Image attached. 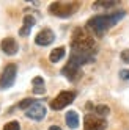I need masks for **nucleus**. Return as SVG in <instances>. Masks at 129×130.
<instances>
[{
	"label": "nucleus",
	"mask_w": 129,
	"mask_h": 130,
	"mask_svg": "<svg viewBox=\"0 0 129 130\" xmlns=\"http://www.w3.org/2000/svg\"><path fill=\"white\" fill-rule=\"evenodd\" d=\"M120 77L124 78V80H129V69H123L121 72H120Z\"/></svg>",
	"instance_id": "aec40b11"
},
{
	"label": "nucleus",
	"mask_w": 129,
	"mask_h": 130,
	"mask_svg": "<svg viewBox=\"0 0 129 130\" xmlns=\"http://www.w3.org/2000/svg\"><path fill=\"white\" fill-rule=\"evenodd\" d=\"M35 102H36L35 99H29V97H27V99H24L22 102H19V105H17V107H19L21 110H29V108L35 104Z\"/></svg>",
	"instance_id": "f3484780"
},
{
	"label": "nucleus",
	"mask_w": 129,
	"mask_h": 130,
	"mask_svg": "<svg viewBox=\"0 0 129 130\" xmlns=\"http://www.w3.org/2000/svg\"><path fill=\"white\" fill-rule=\"evenodd\" d=\"M115 5H117L115 0H110V2H107V0H101V2H96L93 5V8H95V10H101V8H112Z\"/></svg>",
	"instance_id": "dca6fc26"
},
{
	"label": "nucleus",
	"mask_w": 129,
	"mask_h": 130,
	"mask_svg": "<svg viewBox=\"0 0 129 130\" xmlns=\"http://www.w3.org/2000/svg\"><path fill=\"white\" fill-rule=\"evenodd\" d=\"M0 47H2V50L6 55H16L17 50H19V45H17L14 38H5L2 41V44H0Z\"/></svg>",
	"instance_id": "9d476101"
},
{
	"label": "nucleus",
	"mask_w": 129,
	"mask_h": 130,
	"mask_svg": "<svg viewBox=\"0 0 129 130\" xmlns=\"http://www.w3.org/2000/svg\"><path fill=\"white\" fill-rule=\"evenodd\" d=\"M124 11H115V13H110V14H99L95 16L87 22V28L90 31H93L96 35H104L109 28H112L115 24H118L120 21L124 17Z\"/></svg>",
	"instance_id": "f257e3e1"
},
{
	"label": "nucleus",
	"mask_w": 129,
	"mask_h": 130,
	"mask_svg": "<svg viewBox=\"0 0 129 130\" xmlns=\"http://www.w3.org/2000/svg\"><path fill=\"white\" fill-rule=\"evenodd\" d=\"M64 121H66V124L69 128H77L79 127V115L76 113V111H68L66 116H64Z\"/></svg>",
	"instance_id": "f8f14e48"
},
{
	"label": "nucleus",
	"mask_w": 129,
	"mask_h": 130,
	"mask_svg": "<svg viewBox=\"0 0 129 130\" xmlns=\"http://www.w3.org/2000/svg\"><path fill=\"white\" fill-rule=\"evenodd\" d=\"M79 10L77 2H54L49 5V13L57 17H69Z\"/></svg>",
	"instance_id": "7ed1b4c3"
},
{
	"label": "nucleus",
	"mask_w": 129,
	"mask_h": 130,
	"mask_svg": "<svg viewBox=\"0 0 129 130\" xmlns=\"http://www.w3.org/2000/svg\"><path fill=\"white\" fill-rule=\"evenodd\" d=\"M49 130H61V128H60L58 125H50V127H49Z\"/></svg>",
	"instance_id": "412c9836"
},
{
	"label": "nucleus",
	"mask_w": 129,
	"mask_h": 130,
	"mask_svg": "<svg viewBox=\"0 0 129 130\" xmlns=\"http://www.w3.org/2000/svg\"><path fill=\"white\" fill-rule=\"evenodd\" d=\"M107 121L106 118H101L95 113H88L84 118V128L85 130H106Z\"/></svg>",
	"instance_id": "423d86ee"
},
{
	"label": "nucleus",
	"mask_w": 129,
	"mask_h": 130,
	"mask_svg": "<svg viewBox=\"0 0 129 130\" xmlns=\"http://www.w3.org/2000/svg\"><path fill=\"white\" fill-rule=\"evenodd\" d=\"M3 130H21V125H19V122H17V121H11V122L5 124Z\"/></svg>",
	"instance_id": "a211bd4d"
},
{
	"label": "nucleus",
	"mask_w": 129,
	"mask_h": 130,
	"mask_svg": "<svg viewBox=\"0 0 129 130\" xmlns=\"http://www.w3.org/2000/svg\"><path fill=\"white\" fill-rule=\"evenodd\" d=\"M32 83H33V92H35V94H44V92H46L43 77H35Z\"/></svg>",
	"instance_id": "ddd939ff"
},
{
	"label": "nucleus",
	"mask_w": 129,
	"mask_h": 130,
	"mask_svg": "<svg viewBox=\"0 0 129 130\" xmlns=\"http://www.w3.org/2000/svg\"><path fill=\"white\" fill-rule=\"evenodd\" d=\"M71 52L79 53H96L95 52V39L88 33V28H76L71 39Z\"/></svg>",
	"instance_id": "f03ea898"
},
{
	"label": "nucleus",
	"mask_w": 129,
	"mask_h": 130,
	"mask_svg": "<svg viewBox=\"0 0 129 130\" xmlns=\"http://www.w3.org/2000/svg\"><path fill=\"white\" fill-rule=\"evenodd\" d=\"M121 60H123L126 64H129V49H124V50L121 52Z\"/></svg>",
	"instance_id": "6ab92c4d"
},
{
	"label": "nucleus",
	"mask_w": 129,
	"mask_h": 130,
	"mask_svg": "<svg viewBox=\"0 0 129 130\" xmlns=\"http://www.w3.org/2000/svg\"><path fill=\"white\" fill-rule=\"evenodd\" d=\"M61 75H64L69 82H77L82 75V68L77 66V64L68 61V64L61 69Z\"/></svg>",
	"instance_id": "0eeeda50"
},
{
	"label": "nucleus",
	"mask_w": 129,
	"mask_h": 130,
	"mask_svg": "<svg viewBox=\"0 0 129 130\" xmlns=\"http://www.w3.org/2000/svg\"><path fill=\"white\" fill-rule=\"evenodd\" d=\"M35 24H36V19H35L33 16H30V14L24 16V25H22V28L19 30V35L21 36H29L30 31H32V27Z\"/></svg>",
	"instance_id": "9b49d317"
},
{
	"label": "nucleus",
	"mask_w": 129,
	"mask_h": 130,
	"mask_svg": "<svg viewBox=\"0 0 129 130\" xmlns=\"http://www.w3.org/2000/svg\"><path fill=\"white\" fill-rule=\"evenodd\" d=\"M16 74H17V66L14 63L8 64V66L3 69L2 77H0V89H8L14 85L16 80Z\"/></svg>",
	"instance_id": "39448f33"
},
{
	"label": "nucleus",
	"mask_w": 129,
	"mask_h": 130,
	"mask_svg": "<svg viewBox=\"0 0 129 130\" xmlns=\"http://www.w3.org/2000/svg\"><path fill=\"white\" fill-rule=\"evenodd\" d=\"M76 99V92L74 91H61L60 94L50 100V108L58 111V110H63L64 107H68L69 104H72Z\"/></svg>",
	"instance_id": "20e7f679"
},
{
	"label": "nucleus",
	"mask_w": 129,
	"mask_h": 130,
	"mask_svg": "<svg viewBox=\"0 0 129 130\" xmlns=\"http://www.w3.org/2000/svg\"><path fill=\"white\" fill-rule=\"evenodd\" d=\"M64 57V47H57V49H54L49 55V60L52 63H58L61 58Z\"/></svg>",
	"instance_id": "4468645a"
},
{
	"label": "nucleus",
	"mask_w": 129,
	"mask_h": 130,
	"mask_svg": "<svg viewBox=\"0 0 129 130\" xmlns=\"http://www.w3.org/2000/svg\"><path fill=\"white\" fill-rule=\"evenodd\" d=\"M54 39H55V33L50 28H43L38 35H36L35 42L38 45H49V44L54 42Z\"/></svg>",
	"instance_id": "1a4fd4ad"
},
{
	"label": "nucleus",
	"mask_w": 129,
	"mask_h": 130,
	"mask_svg": "<svg viewBox=\"0 0 129 130\" xmlns=\"http://www.w3.org/2000/svg\"><path fill=\"white\" fill-rule=\"evenodd\" d=\"M93 110H95V115H98L101 118H106L110 113V108L107 105H96V107H93Z\"/></svg>",
	"instance_id": "2eb2a0df"
},
{
	"label": "nucleus",
	"mask_w": 129,
	"mask_h": 130,
	"mask_svg": "<svg viewBox=\"0 0 129 130\" xmlns=\"http://www.w3.org/2000/svg\"><path fill=\"white\" fill-rule=\"evenodd\" d=\"M25 115H27V118H30L33 121H41L46 116V107L41 104V102L36 100L29 110H25Z\"/></svg>",
	"instance_id": "6e6552de"
}]
</instances>
